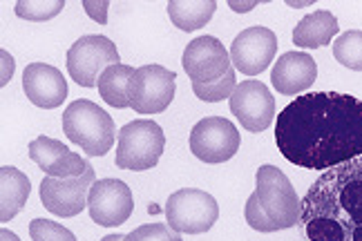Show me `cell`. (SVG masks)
<instances>
[{"label": "cell", "instance_id": "6da1fadb", "mask_svg": "<svg viewBox=\"0 0 362 241\" xmlns=\"http://www.w3.org/2000/svg\"><path fill=\"white\" fill-rule=\"evenodd\" d=\"M275 146L304 170H327L362 157V98L311 92L275 117Z\"/></svg>", "mask_w": 362, "mask_h": 241}, {"label": "cell", "instance_id": "7a4b0ae2", "mask_svg": "<svg viewBox=\"0 0 362 241\" xmlns=\"http://www.w3.org/2000/svg\"><path fill=\"white\" fill-rule=\"evenodd\" d=\"M300 225L309 241H362V157L317 177L302 199Z\"/></svg>", "mask_w": 362, "mask_h": 241}, {"label": "cell", "instance_id": "3957f363", "mask_svg": "<svg viewBox=\"0 0 362 241\" xmlns=\"http://www.w3.org/2000/svg\"><path fill=\"white\" fill-rule=\"evenodd\" d=\"M63 132L88 157H105L115 146V136H119L115 119L88 98L67 105L63 112Z\"/></svg>", "mask_w": 362, "mask_h": 241}, {"label": "cell", "instance_id": "277c9868", "mask_svg": "<svg viewBox=\"0 0 362 241\" xmlns=\"http://www.w3.org/2000/svg\"><path fill=\"white\" fill-rule=\"evenodd\" d=\"M255 194L262 210L275 223L277 230L293 228L300 223L302 201L298 199L296 188L288 177L277 165H259L255 172Z\"/></svg>", "mask_w": 362, "mask_h": 241}, {"label": "cell", "instance_id": "5b68a950", "mask_svg": "<svg viewBox=\"0 0 362 241\" xmlns=\"http://www.w3.org/2000/svg\"><path fill=\"white\" fill-rule=\"evenodd\" d=\"M117 165L121 170L144 172L155 167L165 148V134L155 121L136 119L119 130Z\"/></svg>", "mask_w": 362, "mask_h": 241}, {"label": "cell", "instance_id": "8992f818", "mask_svg": "<svg viewBox=\"0 0 362 241\" xmlns=\"http://www.w3.org/2000/svg\"><path fill=\"white\" fill-rule=\"evenodd\" d=\"M165 223L179 235L208 233L219 219V206L213 194L199 188H181L168 196Z\"/></svg>", "mask_w": 362, "mask_h": 241}, {"label": "cell", "instance_id": "52a82bcc", "mask_svg": "<svg viewBox=\"0 0 362 241\" xmlns=\"http://www.w3.org/2000/svg\"><path fill=\"white\" fill-rule=\"evenodd\" d=\"M119 63L121 56L117 45L101 34L81 36L67 49V72L81 88H96L105 69Z\"/></svg>", "mask_w": 362, "mask_h": 241}, {"label": "cell", "instance_id": "ba28073f", "mask_svg": "<svg viewBox=\"0 0 362 241\" xmlns=\"http://www.w3.org/2000/svg\"><path fill=\"white\" fill-rule=\"evenodd\" d=\"M177 74L161 65H144L134 69L128 88L130 107L139 114H159L175 98Z\"/></svg>", "mask_w": 362, "mask_h": 241}, {"label": "cell", "instance_id": "9c48e42d", "mask_svg": "<svg viewBox=\"0 0 362 241\" xmlns=\"http://www.w3.org/2000/svg\"><path fill=\"white\" fill-rule=\"evenodd\" d=\"M242 136L235 123L221 117H206L190 132V152L204 163H224L240 152Z\"/></svg>", "mask_w": 362, "mask_h": 241}, {"label": "cell", "instance_id": "30bf717a", "mask_svg": "<svg viewBox=\"0 0 362 241\" xmlns=\"http://www.w3.org/2000/svg\"><path fill=\"white\" fill-rule=\"evenodd\" d=\"M88 210L94 223L115 228L130 219L134 210V196L128 183L121 179H99L92 183L88 196Z\"/></svg>", "mask_w": 362, "mask_h": 241}, {"label": "cell", "instance_id": "8fae6325", "mask_svg": "<svg viewBox=\"0 0 362 241\" xmlns=\"http://www.w3.org/2000/svg\"><path fill=\"white\" fill-rule=\"evenodd\" d=\"M94 167L88 165V172L74 179L45 177L40 181V204L57 217H76L88 208L90 188L94 183Z\"/></svg>", "mask_w": 362, "mask_h": 241}, {"label": "cell", "instance_id": "7c38bea8", "mask_svg": "<svg viewBox=\"0 0 362 241\" xmlns=\"http://www.w3.org/2000/svg\"><path fill=\"white\" fill-rule=\"evenodd\" d=\"M277 52V36L269 27H248L235 36L230 45V63L246 76L267 72Z\"/></svg>", "mask_w": 362, "mask_h": 241}, {"label": "cell", "instance_id": "4fadbf2b", "mask_svg": "<svg viewBox=\"0 0 362 241\" xmlns=\"http://www.w3.org/2000/svg\"><path fill=\"white\" fill-rule=\"evenodd\" d=\"M228 101L230 112L248 132H264L275 119V98L262 81H242Z\"/></svg>", "mask_w": 362, "mask_h": 241}, {"label": "cell", "instance_id": "5bb4252c", "mask_svg": "<svg viewBox=\"0 0 362 241\" xmlns=\"http://www.w3.org/2000/svg\"><path fill=\"white\" fill-rule=\"evenodd\" d=\"M186 74L192 83H211L230 72V52L215 36H199L190 40L181 56Z\"/></svg>", "mask_w": 362, "mask_h": 241}, {"label": "cell", "instance_id": "9a60e30c", "mask_svg": "<svg viewBox=\"0 0 362 241\" xmlns=\"http://www.w3.org/2000/svg\"><path fill=\"white\" fill-rule=\"evenodd\" d=\"M30 159L54 179H74L88 172L90 161L78 157L65 143L49 136H38L30 143Z\"/></svg>", "mask_w": 362, "mask_h": 241}, {"label": "cell", "instance_id": "2e32d148", "mask_svg": "<svg viewBox=\"0 0 362 241\" xmlns=\"http://www.w3.org/2000/svg\"><path fill=\"white\" fill-rule=\"evenodd\" d=\"M23 90L36 107L54 110L67 98V81L57 67L47 63H30L23 72Z\"/></svg>", "mask_w": 362, "mask_h": 241}, {"label": "cell", "instance_id": "e0dca14e", "mask_svg": "<svg viewBox=\"0 0 362 241\" xmlns=\"http://www.w3.org/2000/svg\"><path fill=\"white\" fill-rule=\"evenodd\" d=\"M317 78V63L304 52H286L275 61L271 69V83L275 92L284 96H296L309 90Z\"/></svg>", "mask_w": 362, "mask_h": 241}, {"label": "cell", "instance_id": "ac0fdd59", "mask_svg": "<svg viewBox=\"0 0 362 241\" xmlns=\"http://www.w3.org/2000/svg\"><path fill=\"white\" fill-rule=\"evenodd\" d=\"M32 183L13 165L0 167V221L7 223L25 208L30 199Z\"/></svg>", "mask_w": 362, "mask_h": 241}, {"label": "cell", "instance_id": "d6986e66", "mask_svg": "<svg viewBox=\"0 0 362 241\" xmlns=\"http://www.w3.org/2000/svg\"><path fill=\"white\" fill-rule=\"evenodd\" d=\"M338 32H340L338 18L327 9H317L298 23V27L293 30V45L304 49L325 47Z\"/></svg>", "mask_w": 362, "mask_h": 241}, {"label": "cell", "instance_id": "ffe728a7", "mask_svg": "<svg viewBox=\"0 0 362 241\" xmlns=\"http://www.w3.org/2000/svg\"><path fill=\"white\" fill-rule=\"evenodd\" d=\"M215 9V0H173V3H168V16L177 30L194 32L211 23Z\"/></svg>", "mask_w": 362, "mask_h": 241}, {"label": "cell", "instance_id": "44dd1931", "mask_svg": "<svg viewBox=\"0 0 362 241\" xmlns=\"http://www.w3.org/2000/svg\"><path fill=\"white\" fill-rule=\"evenodd\" d=\"M134 76V69L130 65H112L107 67L105 72L101 74L96 88H99L101 98L112 107H130V98H128V88H130V81Z\"/></svg>", "mask_w": 362, "mask_h": 241}, {"label": "cell", "instance_id": "7402d4cb", "mask_svg": "<svg viewBox=\"0 0 362 241\" xmlns=\"http://www.w3.org/2000/svg\"><path fill=\"white\" fill-rule=\"evenodd\" d=\"M333 56L340 65L354 72H362V32L349 30L333 42Z\"/></svg>", "mask_w": 362, "mask_h": 241}, {"label": "cell", "instance_id": "603a6c76", "mask_svg": "<svg viewBox=\"0 0 362 241\" xmlns=\"http://www.w3.org/2000/svg\"><path fill=\"white\" fill-rule=\"evenodd\" d=\"M63 9H65L63 0H21V3H16V7H13L18 18L32 20V23L49 20L54 16H59Z\"/></svg>", "mask_w": 362, "mask_h": 241}, {"label": "cell", "instance_id": "cb8c5ba5", "mask_svg": "<svg viewBox=\"0 0 362 241\" xmlns=\"http://www.w3.org/2000/svg\"><path fill=\"white\" fill-rule=\"evenodd\" d=\"M235 88H238L235 69H230L226 76L211 81V83H192L194 96L202 98V101H206V103H219V101H224V98H230Z\"/></svg>", "mask_w": 362, "mask_h": 241}, {"label": "cell", "instance_id": "d4e9b609", "mask_svg": "<svg viewBox=\"0 0 362 241\" xmlns=\"http://www.w3.org/2000/svg\"><path fill=\"white\" fill-rule=\"evenodd\" d=\"M30 237L32 241H76L72 230L49 219H34L30 223Z\"/></svg>", "mask_w": 362, "mask_h": 241}, {"label": "cell", "instance_id": "484cf974", "mask_svg": "<svg viewBox=\"0 0 362 241\" xmlns=\"http://www.w3.org/2000/svg\"><path fill=\"white\" fill-rule=\"evenodd\" d=\"M123 241H181V235L165 223H148L125 235Z\"/></svg>", "mask_w": 362, "mask_h": 241}, {"label": "cell", "instance_id": "4316f807", "mask_svg": "<svg viewBox=\"0 0 362 241\" xmlns=\"http://www.w3.org/2000/svg\"><path fill=\"white\" fill-rule=\"evenodd\" d=\"M244 217H246V223L250 225V228L257 230V233H275L277 230L275 223L267 217V212L262 210L259 199H257L255 192L248 196L246 208H244Z\"/></svg>", "mask_w": 362, "mask_h": 241}, {"label": "cell", "instance_id": "83f0119b", "mask_svg": "<svg viewBox=\"0 0 362 241\" xmlns=\"http://www.w3.org/2000/svg\"><path fill=\"white\" fill-rule=\"evenodd\" d=\"M83 9L88 11V16L96 23L105 25L107 23V9H110V3L107 0H103V3H94V0H86L83 3Z\"/></svg>", "mask_w": 362, "mask_h": 241}, {"label": "cell", "instance_id": "f1b7e54d", "mask_svg": "<svg viewBox=\"0 0 362 241\" xmlns=\"http://www.w3.org/2000/svg\"><path fill=\"white\" fill-rule=\"evenodd\" d=\"M0 59H3V74H0V85H5L11 81V74H13V56L7 52V49H3L0 52Z\"/></svg>", "mask_w": 362, "mask_h": 241}, {"label": "cell", "instance_id": "f546056e", "mask_svg": "<svg viewBox=\"0 0 362 241\" xmlns=\"http://www.w3.org/2000/svg\"><path fill=\"white\" fill-rule=\"evenodd\" d=\"M230 7H233V11H238V13H244V11H250V9H253L257 3H235V0H230V3H228Z\"/></svg>", "mask_w": 362, "mask_h": 241}, {"label": "cell", "instance_id": "4dcf8cb0", "mask_svg": "<svg viewBox=\"0 0 362 241\" xmlns=\"http://www.w3.org/2000/svg\"><path fill=\"white\" fill-rule=\"evenodd\" d=\"M0 241H21L16 235H13L11 230H7V228H3L0 230Z\"/></svg>", "mask_w": 362, "mask_h": 241}, {"label": "cell", "instance_id": "1f68e13d", "mask_svg": "<svg viewBox=\"0 0 362 241\" xmlns=\"http://www.w3.org/2000/svg\"><path fill=\"white\" fill-rule=\"evenodd\" d=\"M125 237L123 235H107V237H103L101 241H123Z\"/></svg>", "mask_w": 362, "mask_h": 241}]
</instances>
